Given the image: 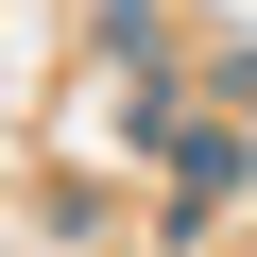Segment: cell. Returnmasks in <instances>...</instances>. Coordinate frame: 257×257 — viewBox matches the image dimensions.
<instances>
[{
  "label": "cell",
  "mask_w": 257,
  "mask_h": 257,
  "mask_svg": "<svg viewBox=\"0 0 257 257\" xmlns=\"http://www.w3.org/2000/svg\"><path fill=\"white\" fill-rule=\"evenodd\" d=\"M240 172H257V155L223 138V120H206V138H172V223H223V206H240Z\"/></svg>",
  "instance_id": "1"
},
{
  "label": "cell",
  "mask_w": 257,
  "mask_h": 257,
  "mask_svg": "<svg viewBox=\"0 0 257 257\" xmlns=\"http://www.w3.org/2000/svg\"><path fill=\"white\" fill-rule=\"evenodd\" d=\"M223 103H257V52H223Z\"/></svg>",
  "instance_id": "2"
}]
</instances>
